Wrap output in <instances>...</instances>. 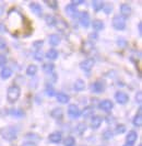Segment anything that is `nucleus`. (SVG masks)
Returning <instances> with one entry per match:
<instances>
[{
	"label": "nucleus",
	"mask_w": 142,
	"mask_h": 146,
	"mask_svg": "<svg viewBox=\"0 0 142 146\" xmlns=\"http://www.w3.org/2000/svg\"><path fill=\"white\" fill-rule=\"evenodd\" d=\"M135 101L141 106V102H142V92L141 91H138V92H137V95H135Z\"/></svg>",
	"instance_id": "a18cd8bd"
},
{
	"label": "nucleus",
	"mask_w": 142,
	"mask_h": 146,
	"mask_svg": "<svg viewBox=\"0 0 142 146\" xmlns=\"http://www.w3.org/2000/svg\"><path fill=\"white\" fill-rule=\"evenodd\" d=\"M21 146H37L34 143V142H25V143H23Z\"/></svg>",
	"instance_id": "8fccbe9b"
},
{
	"label": "nucleus",
	"mask_w": 142,
	"mask_h": 146,
	"mask_svg": "<svg viewBox=\"0 0 142 146\" xmlns=\"http://www.w3.org/2000/svg\"><path fill=\"white\" fill-rule=\"evenodd\" d=\"M91 88V91L94 92V94H102V92H104V90H105V84L103 82V81H94L92 85L90 86Z\"/></svg>",
	"instance_id": "0eeeda50"
},
{
	"label": "nucleus",
	"mask_w": 142,
	"mask_h": 146,
	"mask_svg": "<svg viewBox=\"0 0 142 146\" xmlns=\"http://www.w3.org/2000/svg\"><path fill=\"white\" fill-rule=\"evenodd\" d=\"M68 115L71 119H78L81 117V111L76 104H69L68 107Z\"/></svg>",
	"instance_id": "1a4fd4ad"
},
{
	"label": "nucleus",
	"mask_w": 142,
	"mask_h": 146,
	"mask_svg": "<svg viewBox=\"0 0 142 146\" xmlns=\"http://www.w3.org/2000/svg\"><path fill=\"white\" fill-rule=\"evenodd\" d=\"M138 139V133L135 131H129L128 134L126 135V141H127V144H135V141Z\"/></svg>",
	"instance_id": "aec40b11"
},
{
	"label": "nucleus",
	"mask_w": 142,
	"mask_h": 146,
	"mask_svg": "<svg viewBox=\"0 0 142 146\" xmlns=\"http://www.w3.org/2000/svg\"><path fill=\"white\" fill-rule=\"evenodd\" d=\"M37 70H38V67L36 65H34V64H31V65H28V68H26V75L33 77V76H35L36 74H37Z\"/></svg>",
	"instance_id": "c756f323"
},
{
	"label": "nucleus",
	"mask_w": 142,
	"mask_h": 146,
	"mask_svg": "<svg viewBox=\"0 0 142 146\" xmlns=\"http://www.w3.org/2000/svg\"><path fill=\"white\" fill-rule=\"evenodd\" d=\"M23 25V15L16 10H10L7 17V25L6 29L11 31H19V29Z\"/></svg>",
	"instance_id": "f257e3e1"
},
{
	"label": "nucleus",
	"mask_w": 142,
	"mask_h": 146,
	"mask_svg": "<svg viewBox=\"0 0 142 146\" xmlns=\"http://www.w3.org/2000/svg\"><path fill=\"white\" fill-rule=\"evenodd\" d=\"M106 121H107V123L109 124V123H113V122H115V119H110V117H107Z\"/></svg>",
	"instance_id": "603ef678"
},
{
	"label": "nucleus",
	"mask_w": 142,
	"mask_h": 146,
	"mask_svg": "<svg viewBox=\"0 0 142 146\" xmlns=\"http://www.w3.org/2000/svg\"><path fill=\"white\" fill-rule=\"evenodd\" d=\"M18 133H19V129L16 126H3L0 129V135L3 139H6L8 142H12L18 137Z\"/></svg>",
	"instance_id": "f03ea898"
},
{
	"label": "nucleus",
	"mask_w": 142,
	"mask_h": 146,
	"mask_svg": "<svg viewBox=\"0 0 142 146\" xmlns=\"http://www.w3.org/2000/svg\"><path fill=\"white\" fill-rule=\"evenodd\" d=\"M139 146H142V145H141V144H140V145H139Z\"/></svg>",
	"instance_id": "5fc2aeb1"
},
{
	"label": "nucleus",
	"mask_w": 142,
	"mask_h": 146,
	"mask_svg": "<svg viewBox=\"0 0 142 146\" xmlns=\"http://www.w3.org/2000/svg\"><path fill=\"white\" fill-rule=\"evenodd\" d=\"M91 3H92L93 10H94L95 12L101 11V10L103 9V7H104V2H103V1H99V0H93Z\"/></svg>",
	"instance_id": "c85d7f7f"
},
{
	"label": "nucleus",
	"mask_w": 142,
	"mask_h": 146,
	"mask_svg": "<svg viewBox=\"0 0 142 146\" xmlns=\"http://www.w3.org/2000/svg\"><path fill=\"white\" fill-rule=\"evenodd\" d=\"M73 88H74V90L76 91H78V92H81V91H83L85 88V82L83 79H77L76 82L73 84Z\"/></svg>",
	"instance_id": "393cba45"
},
{
	"label": "nucleus",
	"mask_w": 142,
	"mask_h": 146,
	"mask_svg": "<svg viewBox=\"0 0 142 146\" xmlns=\"http://www.w3.org/2000/svg\"><path fill=\"white\" fill-rule=\"evenodd\" d=\"M34 58L36 59V60H38V62H42L43 60V54L41 51H35L34 52Z\"/></svg>",
	"instance_id": "79ce46f5"
},
{
	"label": "nucleus",
	"mask_w": 142,
	"mask_h": 146,
	"mask_svg": "<svg viewBox=\"0 0 142 146\" xmlns=\"http://www.w3.org/2000/svg\"><path fill=\"white\" fill-rule=\"evenodd\" d=\"M12 75H13V70H12L10 67L5 66V67L1 69V72H0V78H1L2 80H7V79H9Z\"/></svg>",
	"instance_id": "2eb2a0df"
},
{
	"label": "nucleus",
	"mask_w": 142,
	"mask_h": 146,
	"mask_svg": "<svg viewBox=\"0 0 142 146\" xmlns=\"http://www.w3.org/2000/svg\"><path fill=\"white\" fill-rule=\"evenodd\" d=\"M138 31H139V34L140 36L142 35V22H139L138 23Z\"/></svg>",
	"instance_id": "3c124183"
},
{
	"label": "nucleus",
	"mask_w": 142,
	"mask_h": 146,
	"mask_svg": "<svg viewBox=\"0 0 142 146\" xmlns=\"http://www.w3.org/2000/svg\"><path fill=\"white\" fill-rule=\"evenodd\" d=\"M45 3L50 8V9H54V10H56L57 8H58V1L57 0H45Z\"/></svg>",
	"instance_id": "c9c22d12"
},
{
	"label": "nucleus",
	"mask_w": 142,
	"mask_h": 146,
	"mask_svg": "<svg viewBox=\"0 0 142 146\" xmlns=\"http://www.w3.org/2000/svg\"><path fill=\"white\" fill-rule=\"evenodd\" d=\"M103 9H104V11H105L106 15H109V13L113 11V6H112L110 3H104Z\"/></svg>",
	"instance_id": "a19ab883"
},
{
	"label": "nucleus",
	"mask_w": 142,
	"mask_h": 146,
	"mask_svg": "<svg viewBox=\"0 0 142 146\" xmlns=\"http://www.w3.org/2000/svg\"><path fill=\"white\" fill-rule=\"evenodd\" d=\"M43 44H44V41H43V40H38V41H35V42L33 43V47L35 48L36 51H41Z\"/></svg>",
	"instance_id": "58836bf2"
},
{
	"label": "nucleus",
	"mask_w": 142,
	"mask_h": 146,
	"mask_svg": "<svg viewBox=\"0 0 142 146\" xmlns=\"http://www.w3.org/2000/svg\"><path fill=\"white\" fill-rule=\"evenodd\" d=\"M50 115L55 120H61L64 117V110L61 109V108H55V109L51 110Z\"/></svg>",
	"instance_id": "a211bd4d"
},
{
	"label": "nucleus",
	"mask_w": 142,
	"mask_h": 146,
	"mask_svg": "<svg viewBox=\"0 0 142 146\" xmlns=\"http://www.w3.org/2000/svg\"><path fill=\"white\" fill-rule=\"evenodd\" d=\"M103 123V117L99 115H93L91 119V127L93 130H97Z\"/></svg>",
	"instance_id": "dca6fc26"
},
{
	"label": "nucleus",
	"mask_w": 142,
	"mask_h": 146,
	"mask_svg": "<svg viewBox=\"0 0 142 146\" xmlns=\"http://www.w3.org/2000/svg\"><path fill=\"white\" fill-rule=\"evenodd\" d=\"M77 131H78L80 134H83V133L86 131V124H85V123H79L78 126H77Z\"/></svg>",
	"instance_id": "ea45409f"
},
{
	"label": "nucleus",
	"mask_w": 142,
	"mask_h": 146,
	"mask_svg": "<svg viewBox=\"0 0 142 146\" xmlns=\"http://www.w3.org/2000/svg\"><path fill=\"white\" fill-rule=\"evenodd\" d=\"M114 108V103L110 100H103L99 103V109L104 112H110Z\"/></svg>",
	"instance_id": "9d476101"
},
{
	"label": "nucleus",
	"mask_w": 142,
	"mask_h": 146,
	"mask_svg": "<svg viewBox=\"0 0 142 146\" xmlns=\"http://www.w3.org/2000/svg\"><path fill=\"white\" fill-rule=\"evenodd\" d=\"M57 18H55L53 15H45V22L48 27H55V23H56Z\"/></svg>",
	"instance_id": "7c9ffc66"
},
{
	"label": "nucleus",
	"mask_w": 142,
	"mask_h": 146,
	"mask_svg": "<svg viewBox=\"0 0 142 146\" xmlns=\"http://www.w3.org/2000/svg\"><path fill=\"white\" fill-rule=\"evenodd\" d=\"M55 27H56L60 32H64L66 30H68V24H67L64 20H61V19H57L56 23H55Z\"/></svg>",
	"instance_id": "a878e982"
},
{
	"label": "nucleus",
	"mask_w": 142,
	"mask_h": 146,
	"mask_svg": "<svg viewBox=\"0 0 142 146\" xmlns=\"http://www.w3.org/2000/svg\"><path fill=\"white\" fill-rule=\"evenodd\" d=\"M21 96V89L16 85H12L7 90V100L9 103H15Z\"/></svg>",
	"instance_id": "7ed1b4c3"
},
{
	"label": "nucleus",
	"mask_w": 142,
	"mask_h": 146,
	"mask_svg": "<svg viewBox=\"0 0 142 146\" xmlns=\"http://www.w3.org/2000/svg\"><path fill=\"white\" fill-rule=\"evenodd\" d=\"M117 45H118L120 48H126V47L128 46V42L126 41V38L119 37V38L117 40Z\"/></svg>",
	"instance_id": "e433bc0d"
},
{
	"label": "nucleus",
	"mask_w": 142,
	"mask_h": 146,
	"mask_svg": "<svg viewBox=\"0 0 142 146\" xmlns=\"http://www.w3.org/2000/svg\"><path fill=\"white\" fill-rule=\"evenodd\" d=\"M48 141L53 144H59L62 141V134L61 132H53L48 136Z\"/></svg>",
	"instance_id": "ddd939ff"
},
{
	"label": "nucleus",
	"mask_w": 142,
	"mask_h": 146,
	"mask_svg": "<svg viewBox=\"0 0 142 146\" xmlns=\"http://www.w3.org/2000/svg\"><path fill=\"white\" fill-rule=\"evenodd\" d=\"M8 46L7 41L3 37H0V50H6Z\"/></svg>",
	"instance_id": "37998d69"
},
{
	"label": "nucleus",
	"mask_w": 142,
	"mask_h": 146,
	"mask_svg": "<svg viewBox=\"0 0 142 146\" xmlns=\"http://www.w3.org/2000/svg\"><path fill=\"white\" fill-rule=\"evenodd\" d=\"M28 7L31 9V11L35 15H37V17H41L43 15V9L39 3H37V2H31L28 5Z\"/></svg>",
	"instance_id": "4468645a"
},
{
	"label": "nucleus",
	"mask_w": 142,
	"mask_h": 146,
	"mask_svg": "<svg viewBox=\"0 0 142 146\" xmlns=\"http://www.w3.org/2000/svg\"><path fill=\"white\" fill-rule=\"evenodd\" d=\"M45 56H46V58L50 59V60H56L58 58V56H59V54H58V51L55 50V48H49L48 51L46 52Z\"/></svg>",
	"instance_id": "5701e85b"
},
{
	"label": "nucleus",
	"mask_w": 142,
	"mask_h": 146,
	"mask_svg": "<svg viewBox=\"0 0 142 146\" xmlns=\"http://www.w3.org/2000/svg\"><path fill=\"white\" fill-rule=\"evenodd\" d=\"M7 30H6V24L0 22V33H5Z\"/></svg>",
	"instance_id": "09e8293b"
},
{
	"label": "nucleus",
	"mask_w": 142,
	"mask_h": 146,
	"mask_svg": "<svg viewBox=\"0 0 142 146\" xmlns=\"http://www.w3.org/2000/svg\"><path fill=\"white\" fill-rule=\"evenodd\" d=\"M132 124L137 126V127H141L142 125V115L141 113H137L132 120Z\"/></svg>",
	"instance_id": "2f4dec72"
},
{
	"label": "nucleus",
	"mask_w": 142,
	"mask_h": 146,
	"mask_svg": "<svg viewBox=\"0 0 142 146\" xmlns=\"http://www.w3.org/2000/svg\"><path fill=\"white\" fill-rule=\"evenodd\" d=\"M79 21H80V24L83 27V28H89L90 23H91V19H90V15L86 12V11H83L79 15Z\"/></svg>",
	"instance_id": "6e6552de"
},
{
	"label": "nucleus",
	"mask_w": 142,
	"mask_h": 146,
	"mask_svg": "<svg viewBox=\"0 0 142 146\" xmlns=\"http://www.w3.org/2000/svg\"><path fill=\"white\" fill-rule=\"evenodd\" d=\"M113 136H114L113 131H112V130H109V129L105 130V131L103 132V134H102V137H103L104 139H106V141L113 139Z\"/></svg>",
	"instance_id": "f704fd0d"
},
{
	"label": "nucleus",
	"mask_w": 142,
	"mask_h": 146,
	"mask_svg": "<svg viewBox=\"0 0 142 146\" xmlns=\"http://www.w3.org/2000/svg\"><path fill=\"white\" fill-rule=\"evenodd\" d=\"M120 15H122L124 18H127L129 15H131V12H132V8L130 5L128 3H122L120 6Z\"/></svg>",
	"instance_id": "f3484780"
},
{
	"label": "nucleus",
	"mask_w": 142,
	"mask_h": 146,
	"mask_svg": "<svg viewBox=\"0 0 142 146\" xmlns=\"http://www.w3.org/2000/svg\"><path fill=\"white\" fill-rule=\"evenodd\" d=\"M8 114H10L11 117H14L16 119H22L25 117V112L20 108H12V109L8 110Z\"/></svg>",
	"instance_id": "f8f14e48"
},
{
	"label": "nucleus",
	"mask_w": 142,
	"mask_h": 146,
	"mask_svg": "<svg viewBox=\"0 0 142 146\" xmlns=\"http://www.w3.org/2000/svg\"><path fill=\"white\" fill-rule=\"evenodd\" d=\"M64 11H66V15H69L70 18H77V17H79V11L77 7H74L71 3L64 7Z\"/></svg>",
	"instance_id": "9b49d317"
},
{
	"label": "nucleus",
	"mask_w": 142,
	"mask_h": 146,
	"mask_svg": "<svg viewBox=\"0 0 142 146\" xmlns=\"http://www.w3.org/2000/svg\"><path fill=\"white\" fill-rule=\"evenodd\" d=\"M81 115L84 117V119H90V117H92L93 115H94V108H93L92 106L85 107L84 109L82 110V112H81Z\"/></svg>",
	"instance_id": "6ab92c4d"
},
{
	"label": "nucleus",
	"mask_w": 142,
	"mask_h": 146,
	"mask_svg": "<svg viewBox=\"0 0 142 146\" xmlns=\"http://www.w3.org/2000/svg\"><path fill=\"white\" fill-rule=\"evenodd\" d=\"M55 70V65L53 63H45L43 65V72L46 74V75H50V74L54 73Z\"/></svg>",
	"instance_id": "bb28decb"
},
{
	"label": "nucleus",
	"mask_w": 142,
	"mask_h": 146,
	"mask_svg": "<svg viewBox=\"0 0 142 146\" xmlns=\"http://www.w3.org/2000/svg\"><path fill=\"white\" fill-rule=\"evenodd\" d=\"M64 146H74L76 145V139L73 136H67L64 139Z\"/></svg>",
	"instance_id": "72a5a7b5"
},
{
	"label": "nucleus",
	"mask_w": 142,
	"mask_h": 146,
	"mask_svg": "<svg viewBox=\"0 0 142 146\" xmlns=\"http://www.w3.org/2000/svg\"><path fill=\"white\" fill-rule=\"evenodd\" d=\"M7 64V57L3 54H0V67L5 66Z\"/></svg>",
	"instance_id": "c03bdc74"
},
{
	"label": "nucleus",
	"mask_w": 142,
	"mask_h": 146,
	"mask_svg": "<svg viewBox=\"0 0 142 146\" xmlns=\"http://www.w3.org/2000/svg\"><path fill=\"white\" fill-rule=\"evenodd\" d=\"M115 100L119 104H126L129 101V96L125 91H116L115 92Z\"/></svg>",
	"instance_id": "423d86ee"
},
{
	"label": "nucleus",
	"mask_w": 142,
	"mask_h": 146,
	"mask_svg": "<svg viewBox=\"0 0 142 146\" xmlns=\"http://www.w3.org/2000/svg\"><path fill=\"white\" fill-rule=\"evenodd\" d=\"M94 65H95V59L90 57V58H86L80 63V68H81L83 72L89 74L93 69Z\"/></svg>",
	"instance_id": "39448f33"
},
{
	"label": "nucleus",
	"mask_w": 142,
	"mask_h": 146,
	"mask_svg": "<svg viewBox=\"0 0 142 146\" xmlns=\"http://www.w3.org/2000/svg\"><path fill=\"white\" fill-rule=\"evenodd\" d=\"M45 92H46V95L48 96V97H54V96H56V90L54 89V87L49 85V84H47L46 85V87H45Z\"/></svg>",
	"instance_id": "473e14b6"
},
{
	"label": "nucleus",
	"mask_w": 142,
	"mask_h": 146,
	"mask_svg": "<svg viewBox=\"0 0 142 146\" xmlns=\"http://www.w3.org/2000/svg\"><path fill=\"white\" fill-rule=\"evenodd\" d=\"M89 38H90L89 41H90V42H92L93 40H94V41H96V40L99 38V36H97V34H96V33H91V34L89 35Z\"/></svg>",
	"instance_id": "49530a36"
},
{
	"label": "nucleus",
	"mask_w": 142,
	"mask_h": 146,
	"mask_svg": "<svg viewBox=\"0 0 142 146\" xmlns=\"http://www.w3.org/2000/svg\"><path fill=\"white\" fill-rule=\"evenodd\" d=\"M113 28L117 31H124L126 29V18H124L120 15H114L113 20H112Z\"/></svg>",
	"instance_id": "20e7f679"
},
{
	"label": "nucleus",
	"mask_w": 142,
	"mask_h": 146,
	"mask_svg": "<svg viewBox=\"0 0 142 146\" xmlns=\"http://www.w3.org/2000/svg\"><path fill=\"white\" fill-rule=\"evenodd\" d=\"M93 48H94V44L93 42H90V41H86L84 43L82 44V52L84 53V54H90L91 52L93 51Z\"/></svg>",
	"instance_id": "b1692460"
},
{
	"label": "nucleus",
	"mask_w": 142,
	"mask_h": 146,
	"mask_svg": "<svg viewBox=\"0 0 142 146\" xmlns=\"http://www.w3.org/2000/svg\"><path fill=\"white\" fill-rule=\"evenodd\" d=\"M48 42L51 46H57V45H59L60 42H61V38L60 36L56 34V33H53V34H50L49 36H48Z\"/></svg>",
	"instance_id": "4be33fe9"
},
{
	"label": "nucleus",
	"mask_w": 142,
	"mask_h": 146,
	"mask_svg": "<svg viewBox=\"0 0 142 146\" xmlns=\"http://www.w3.org/2000/svg\"><path fill=\"white\" fill-rule=\"evenodd\" d=\"M125 132H126V125L125 124H118L116 126V130H115L116 134H124Z\"/></svg>",
	"instance_id": "4c0bfd02"
},
{
	"label": "nucleus",
	"mask_w": 142,
	"mask_h": 146,
	"mask_svg": "<svg viewBox=\"0 0 142 146\" xmlns=\"http://www.w3.org/2000/svg\"><path fill=\"white\" fill-rule=\"evenodd\" d=\"M124 146H133V145H131V144H125Z\"/></svg>",
	"instance_id": "864d4df0"
},
{
	"label": "nucleus",
	"mask_w": 142,
	"mask_h": 146,
	"mask_svg": "<svg viewBox=\"0 0 142 146\" xmlns=\"http://www.w3.org/2000/svg\"><path fill=\"white\" fill-rule=\"evenodd\" d=\"M84 3V1L83 0H77V1H71V5H73L74 7H77V6H80V5H83Z\"/></svg>",
	"instance_id": "de8ad7c7"
},
{
	"label": "nucleus",
	"mask_w": 142,
	"mask_h": 146,
	"mask_svg": "<svg viewBox=\"0 0 142 146\" xmlns=\"http://www.w3.org/2000/svg\"><path fill=\"white\" fill-rule=\"evenodd\" d=\"M57 101L61 104H67V103L70 101V97L67 95V94H64V92H58L56 95Z\"/></svg>",
	"instance_id": "412c9836"
},
{
	"label": "nucleus",
	"mask_w": 142,
	"mask_h": 146,
	"mask_svg": "<svg viewBox=\"0 0 142 146\" xmlns=\"http://www.w3.org/2000/svg\"><path fill=\"white\" fill-rule=\"evenodd\" d=\"M92 28L95 31H102V30H104L105 28V24H104V22L99 20V19H96V20H93L92 22Z\"/></svg>",
	"instance_id": "cd10ccee"
}]
</instances>
